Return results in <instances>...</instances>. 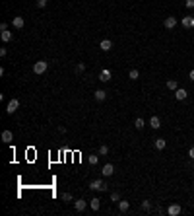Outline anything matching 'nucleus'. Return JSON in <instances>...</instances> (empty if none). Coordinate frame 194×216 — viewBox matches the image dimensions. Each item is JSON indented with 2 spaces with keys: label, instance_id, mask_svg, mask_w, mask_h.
<instances>
[{
  "label": "nucleus",
  "instance_id": "1",
  "mask_svg": "<svg viewBox=\"0 0 194 216\" xmlns=\"http://www.w3.org/2000/svg\"><path fill=\"white\" fill-rule=\"evenodd\" d=\"M47 66H49V62H47V60H37L33 64V72H35V74H45Z\"/></svg>",
  "mask_w": 194,
  "mask_h": 216
},
{
  "label": "nucleus",
  "instance_id": "2",
  "mask_svg": "<svg viewBox=\"0 0 194 216\" xmlns=\"http://www.w3.org/2000/svg\"><path fill=\"white\" fill-rule=\"evenodd\" d=\"M18 107H19V101H18L16 97H12V99L8 101V105H6V113H8V115H12V113L18 111Z\"/></svg>",
  "mask_w": 194,
  "mask_h": 216
},
{
  "label": "nucleus",
  "instance_id": "3",
  "mask_svg": "<svg viewBox=\"0 0 194 216\" xmlns=\"http://www.w3.org/2000/svg\"><path fill=\"white\" fill-rule=\"evenodd\" d=\"M90 189H93V191H107V185H105L101 179H93L90 183Z\"/></svg>",
  "mask_w": 194,
  "mask_h": 216
},
{
  "label": "nucleus",
  "instance_id": "4",
  "mask_svg": "<svg viewBox=\"0 0 194 216\" xmlns=\"http://www.w3.org/2000/svg\"><path fill=\"white\" fill-rule=\"evenodd\" d=\"M163 25H165L167 29H175V25H177V18H175V16H167L165 22H163Z\"/></svg>",
  "mask_w": 194,
  "mask_h": 216
},
{
  "label": "nucleus",
  "instance_id": "5",
  "mask_svg": "<svg viewBox=\"0 0 194 216\" xmlns=\"http://www.w3.org/2000/svg\"><path fill=\"white\" fill-rule=\"evenodd\" d=\"M181 212H182L181 204H171V207L167 208V214H169V216H179Z\"/></svg>",
  "mask_w": 194,
  "mask_h": 216
},
{
  "label": "nucleus",
  "instance_id": "6",
  "mask_svg": "<svg viewBox=\"0 0 194 216\" xmlns=\"http://www.w3.org/2000/svg\"><path fill=\"white\" fill-rule=\"evenodd\" d=\"M181 24H182V27H186V29H192V27H194V18H192V16H185Z\"/></svg>",
  "mask_w": 194,
  "mask_h": 216
},
{
  "label": "nucleus",
  "instance_id": "7",
  "mask_svg": "<svg viewBox=\"0 0 194 216\" xmlns=\"http://www.w3.org/2000/svg\"><path fill=\"white\" fill-rule=\"evenodd\" d=\"M101 173H103L105 177H111L113 173H115V166H113V164H105L103 170H101Z\"/></svg>",
  "mask_w": 194,
  "mask_h": 216
},
{
  "label": "nucleus",
  "instance_id": "8",
  "mask_svg": "<svg viewBox=\"0 0 194 216\" xmlns=\"http://www.w3.org/2000/svg\"><path fill=\"white\" fill-rule=\"evenodd\" d=\"M99 49L105 51V53H107V51H111V49H113V41H111V39H103L101 43H99Z\"/></svg>",
  "mask_w": 194,
  "mask_h": 216
},
{
  "label": "nucleus",
  "instance_id": "9",
  "mask_svg": "<svg viewBox=\"0 0 194 216\" xmlns=\"http://www.w3.org/2000/svg\"><path fill=\"white\" fill-rule=\"evenodd\" d=\"M86 207H87V203L83 201V199H78V201H74V208L78 210V212H82V210H86Z\"/></svg>",
  "mask_w": 194,
  "mask_h": 216
},
{
  "label": "nucleus",
  "instance_id": "10",
  "mask_svg": "<svg viewBox=\"0 0 194 216\" xmlns=\"http://www.w3.org/2000/svg\"><path fill=\"white\" fill-rule=\"evenodd\" d=\"M99 80H101V82H109V80H111V70H109V68H103L101 74H99Z\"/></svg>",
  "mask_w": 194,
  "mask_h": 216
},
{
  "label": "nucleus",
  "instance_id": "11",
  "mask_svg": "<svg viewBox=\"0 0 194 216\" xmlns=\"http://www.w3.org/2000/svg\"><path fill=\"white\" fill-rule=\"evenodd\" d=\"M23 24H25V22H23L22 16H16V18L12 20V25H14L16 29H22V27H23Z\"/></svg>",
  "mask_w": 194,
  "mask_h": 216
},
{
  "label": "nucleus",
  "instance_id": "12",
  "mask_svg": "<svg viewBox=\"0 0 194 216\" xmlns=\"http://www.w3.org/2000/svg\"><path fill=\"white\" fill-rule=\"evenodd\" d=\"M0 138H2V142H6V144H10V142L14 140V134H12V130H4Z\"/></svg>",
  "mask_w": 194,
  "mask_h": 216
},
{
  "label": "nucleus",
  "instance_id": "13",
  "mask_svg": "<svg viewBox=\"0 0 194 216\" xmlns=\"http://www.w3.org/2000/svg\"><path fill=\"white\" fill-rule=\"evenodd\" d=\"M186 96H188V92H186L185 88H179V90L175 92V97L179 99V101H182V99H186Z\"/></svg>",
  "mask_w": 194,
  "mask_h": 216
},
{
  "label": "nucleus",
  "instance_id": "14",
  "mask_svg": "<svg viewBox=\"0 0 194 216\" xmlns=\"http://www.w3.org/2000/svg\"><path fill=\"white\" fill-rule=\"evenodd\" d=\"M93 96H95L97 101H105V99H107V92H105V90H95Z\"/></svg>",
  "mask_w": 194,
  "mask_h": 216
},
{
  "label": "nucleus",
  "instance_id": "15",
  "mask_svg": "<svg viewBox=\"0 0 194 216\" xmlns=\"http://www.w3.org/2000/svg\"><path fill=\"white\" fill-rule=\"evenodd\" d=\"M0 37H2V41H4V43H10V41H12V37H14V33H12V31H2V33H0Z\"/></svg>",
  "mask_w": 194,
  "mask_h": 216
},
{
  "label": "nucleus",
  "instance_id": "16",
  "mask_svg": "<svg viewBox=\"0 0 194 216\" xmlns=\"http://www.w3.org/2000/svg\"><path fill=\"white\" fill-rule=\"evenodd\" d=\"M150 127H151V129H159V127H161V121H159V117L151 115V119H150Z\"/></svg>",
  "mask_w": 194,
  "mask_h": 216
},
{
  "label": "nucleus",
  "instance_id": "17",
  "mask_svg": "<svg viewBox=\"0 0 194 216\" xmlns=\"http://www.w3.org/2000/svg\"><path fill=\"white\" fill-rule=\"evenodd\" d=\"M165 146H167V140L165 138H155V148L157 150H165Z\"/></svg>",
  "mask_w": 194,
  "mask_h": 216
},
{
  "label": "nucleus",
  "instance_id": "18",
  "mask_svg": "<svg viewBox=\"0 0 194 216\" xmlns=\"http://www.w3.org/2000/svg\"><path fill=\"white\" fill-rule=\"evenodd\" d=\"M90 207H91V210H99V207H101V201H99L97 197H93L91 201H90Z\"/></svg>",
  "mask_w": 194,
  "mask_h": 216
},
{
  "label": "nucleus",
  "instance_id": "19",
  "mask_svg": "<svg viewBox=\"0 0 194 216\" xmlns=\"http://www.w3.org/2000/svg\"><path fill=\"white\" fill-rule=\"evenodd\" d=\"M167 90L177 92V90H179V84H177V80H169V82H167Z\"/></svg>",
  "mask_w": 194,
  "mask_h": 216
},
{
  "label": "nucleus",
  "instance_id": "20",
  "mask_svg": "<svg viewBox=\"0 0 194 216\" xmlns=\"http://www.w3.org/2000/svg\"><path fill=\"white\" fill-rule=\"evenodd\" d=\"M128 208H130V203L128 201H120L118 203V210H120V212H126Z\"/></svg>",
  "mask_w": 194,
  "mask_h": 216
},
{
  "label": "nucleus",
  "instance_id": "21",
  "mask_svg": "<svg viewBox=\"0 0 194 216\" xmlns=\"http://www.w3.org/2000/svg\"><path fill=\"white\" fill-rule=\"evenodd\" d=\"M128 78H130V80H138V78H140V72L136 70V68H132V70L128 72Z\"/></svg>",
  "mask_w": 194,
  "mask_h": 216
},
{
  "label": "nucleus",
  "instance_id": "22",
  "mask_svg": "<svg viewBox=\"0 0 194 216\" xmlns=\"http://www.w3.org/2000/svg\"><path fill=\"white\" fill-rule=\"evenodd\" d=\"M134 127H136V129H138V130H140V129H144V127H146V123H144V119H140V117H138V119H136V121H134Z\"/></svg>",
  "mask_w": 194,
  "mask_h": 216
},
{
  "label": "nucleus",
  "instance_id": "23",
  "mask_svg": "<svg viewBox=\"0 0 194 216\" xmlns=\"http://www.w3.org/2000/svg\"><path fill=\"white\" fill-rule=\"evenodd\" d=\"M107 154H109V146L101 144V146H99V156H107Z\"/></svg>",
  "mask_w": 194,
  "mask_h": 216
},
{
  "label": "nucleus",
  "instance_id": "24",
  "mask_svg": "<svg viewBox=\"0 0 194 216\" xmlns=\"http://www.w3.org/2000/svg\"><path fill=\"white\" fill-rule=\"evenodd\" d=\"M142 208L144 210H150L151 208V201H142Z\"/></svg>",
  "mask_w": 194,
  "mask_h": 216
},
{
  "label": "nucleus",
  "instance_id": "25",
  "mask_svg": "<svg viewBox=\"0 0 194 216\" xmlns=\"http://www.w3.org/2000/svg\"><path fill=\"white\" fill-rule=\"evenodd\" d=\"M111 201L118 203V201H120V195H118V193H111Z\"/></svg>",
  "mask_w": 194,
  "mask_h": 216
},
{
  "label": "nucleus",
  "instance_id": "26",
  "mask_svg": "<svg viewBox=\"0 0 194 216\" xmlns=\"http://www.w3.org/2000/svg\"><path fill=\"white\" fill-rule=\"evenodd\" d=\"M97 162H99V156H90V164L91 166H95Z\"/></svg>",
  "mask_w": 194,
  "mask_h": 216
},
{
  "label": "nucleus",
  "instance_id": "27",
  "mask_svg": "<svg viewBox=\"0 0 194 216\" xmlns=\"http://www.w3.org/2000/svg\"><path fill=\"white\" fill-rule=\"evenodd\" d=\"M62 201H66V203L72 201V195H70V193H62Z\"/></svg>",
  "mask_w": 194,
  "mask_h": 216
},
{
  "label": "nucleus",
  "instance_id": "28",
  "mask_svg": "<svg viewBox=\"0 0 194 216\" xmlns=\"http://www.w3.org/2000/svg\"><path fill=\"white\" fill-rule=\"evenodd\" d=\"M49 0H37V8H45Z\"/></svg>",
  "mask_w": 194,
  "mask_h": 216
},
{
  "label": "nucleus",
  "instance_id": "29",
  "mask_svg": "<svg viewBox=\"0 0 194 216\" xmlns=\"http://www.w3.org/2000/svg\"><path fill=\"white\" fill-rule=\"evenodd\" d=\"M185 4H186V8H194V0H185Z\"/></svg>",
  "mask_w": 194,
  "mask_h": 216
},
{
  "label": "nucleus",
  "instance_id": "30",
  "mask_svg": "<svg viewBox=\"0 0 194 216\" xmlns=\"http://www.w3.org/2000/svg\"><path fill=\"white\" fill-rule=\"evenodd\" d=\"M6 29H8V24L2 22V24H0V31H6Z\"/></svg>",
  "mask_w": 194,
  "mask_h": 216
},
{
  "label": "nucleus",
  "instance_id": "31",
  "mask_svg": "<svg viewBox=\"0 0 194 216\" xmlns=\"http://www.w3.org/2000/svg\"><path fill=\"white\" fill-rule=\"evenodd\" d=\"M83 68H86V66H83V64H82V62H80V64H78V66H76V70H78V72H83Z\"/></svg>",
  "mask_w": 194,
  "mask_h": 216
},
{
  "label": "nucleus",
  "instance_id": "32",
  "mask_svg": "<svg viewBox=\"0 0 194 216\" xmlns=\"http://www.w3.org/2000/svg\"><path fill=\"white\" fill-rule=\"evenodd\" d=\"M188 156H190V158H192V160H194V146H192V148H190V150H188Z\"/></svg>",
  "mask_w": 194,
  "mask_h": 216
},
{
  "label": "nucleus",
  "instance_id": "33",
  "mask_svg": "<svg viewBox=\"0 0 194 216\" xmlns=\"http://www.w3.org/2000/svg\"><path fill=\"white\" fill-rule=\"evenodd\" d=\"M188 78H190V80L194 82V70H190V74H188Z\"/></svg>",
  "mask_w": 194,
  "mask_h": 216
}]
</instances>
